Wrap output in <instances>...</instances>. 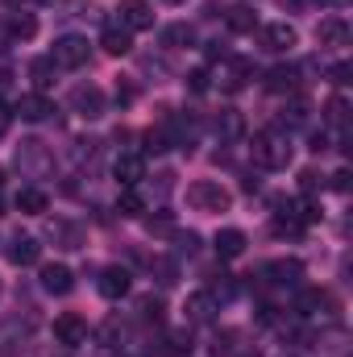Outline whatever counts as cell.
<instances>
[{"label":"cell","instance_id":"6da1fadb","mask_svg":"<svg viewBox=\"0 0 353 357\" xmlns=\"http://www.w3.org/2000/svg\"><path fill=\"white\" fill-rule=\"evenodd\" d=\"M250 158H254V167H262V171H283V167L291 162V142H287V133H274V129L254 133Z\"/></svg>","mask_w":353,"mask_h":357},{"label":"cell","instance_id":"7a4b0ae2","mask_svg":"<svg viewBox=\"0 0 353 357\" xmlns=\"http://www.w3.org/2000/svg\"><path fill=\"white\" fill-rule=\"evenodd\" d=\"M187 204H191L195 212H229L233 195H229V187H220V183H212V178H200V183L187 187Z\"/></svg>","mask_w":353,"mask_h":357},{"label":"cell","instance_id":"3957f363","mask_svg":"<svg viewBox=\"0 0 353 357\" xmlns=\"http://www.w3.org/2000/svg\"><path fill=\"white\" fill-rule=\"evenodd\" d=\"M91 46L88 38H80V33H67V38H59L54 42V50H50V63L54 67H63V71H80L84 63H88Z\"/></svg>","mask_w":353,"mask_h":357},{"label":"cell","instance_id":"277c9868","mask_svg":"<svg viewBox=\"0 0 353 357\" xmlns=\"http://www.w3.org/2000/svg\"><path fill=\"white\" fill-rule=\"evenodd\" d=\"M117 17H121V29H125V33L154 29V4H150V0H121V4H117Z\"/></svg>","mask_w":353,"mask_h":357},{"label":"cell","instance_id":"5b68a950","mask_svg":"<svg viewBox=\"0 0 353 357\" xmlns=\"http://www.w3.org/2000/svg\"><path fill=\"white\" fill-rule=\"evenodd\" d=\"M67 104H71V112H80L84 121H100V116H104V91L96 88V84H80V88H71Z\"/></svg>","mask_w":353,"mask_h":357},{"label":"cell","instance_id":"8992f818","mask_svg":"<svg viewBox=\"0 0 353 357\" xmlns=\"http://www.w3.org/2000/svg\"><path fill=\"white\" fill-rule=\"evenodd\" d=\"M54 341L67 345V349L84 345V341H88V320H84L80 312H63V316L54 320Z\"/></svg>","mask_w":353,"mask_h":357},{"label":"cell","instance_id":"52a82bcc","mask_svg":"<svg viewBox=\"0 0 353 357\" xmlns=\"http://www.w3.org/2000/svg\"><path fill=\"white\" fill-rule=\"evenodd\" d=\"M17 167H21L25 175H46V171L54 167V158L46 154L42 142H21V146H17Z\"/></svg>","mask_w":353,"mask_h":357},{"label":"cell","instance_id":"ba28073f","mask_svg":"<svg viewBox=\"0 0 353 357\" xmlns=\"http://www.w3.org/2000/svg\"><path fill=\"white\" fill-rule=\"evenodd\" d=\"M112 175H117L121 187H137V183L146 178V158H142V154H133V150H125V154H117Z\"/></svg>","mask_w":353,"mask_h":357},{"label":"cell","instance_id":"9c48e42d","mask_svg":"<svg viewBox=\"0 0 353 357\" xmlns=\"http://www.w3.org/2000/svg\"><path fill=\"white\" fill-rule=\"evenodd\" d=\"M295 42H299V33H295V25H287V21H274V25L262 29V50H270V54H283V50H291Z\"/></svg>","mask_w":353,"mask_h":357},{"label":"cell","instance_id":"30bf717a","mask_svg":"<svg viewBox=\"0 0 353 357\" xmlns=\"http://www.w3.org/2000/svg\"><path fill=\"white\" fill-rule=\"evenodd\" d=\"M129 278H133V274L125 266H104L100 270V295H104V299H125L129 287H133Z\"/></svg>","mask_w":353,"mask_h":357},{"label":"cell","instance_id":"8fae6325","mask_svg":"<svg viewBox=\"0 0 353 357\" xmlns=\"http://www.w3.org/2000/svg\"><path fill=\"white\" fill-rule=\"evenodd\" d=\"M183 312H187L191 324H208V320L220 312V303H216L212 291H195V295H187V307H183Z\"/></svg>","mask_w":353,"mask_h":357},{"label":"cell","instance_id":"7c38bea8","mask_svg":"<svg viewBox=\"0 0 353 357\" xmlns=\"http://www.w3.org/2000/svg\"><path fill=\"white\" fill-rule=\"evenodd\" d=\"M13 112H17L21 121H33V125H38V121H46V116L54 112V104H50L42 91H29V96H21V100H17V108H13Z\"/></svg>","mask_w":353,"mask_h":357},{"label":"cell","instance_id":"4fadbf2b","mask_svg":"<svg viewBox=\"0 0 353 357\" xmlns=\"http://www.w3.org/2000/svg\"><path fill=\"white\" fill-rule=\"evenodd\" d=\"M254 79V63L250 59H225V71H220V84L229 91H241Z\"/></svg>","mask_w":353,"mask_h":357},{"label":"cell","instance_id":"5bb4252c","mask_svg":"<svg viewBox=\"0 0 353 357\" xmlns=\"http://www.w3.org/2000/svg\"><path fill=\"white\" fill-rule=\"evenodd\" d=\"M316 38H320V46H350V21L345 17H324L320 21V29H316Z\"/></svg>","mask_w":353,"mask_h":357},{"label":"cell","instance_id":"9a60e30c","mask_svg":"<svg viewBox=\"0 0 353 357\" xmlns=\"http://www.w3.org/2000/svg\"><path fill=\"white\" fill-rule=\"evenodd\" d=\"M262 274L274 282V287H295V282L303 278V266H299L295 258H278V262H270Z\"/></svg>","mask_w":353,"mask_h":357},{"label":"cell","instance_id":"2e32d148","mask_svg":"<svg viewBox=\"0 0 353 357\" xmlns=\"http://www.w3.org/2000/svg\"><path fill=\"white\" fill-rule=\"evenodd\" d=\"M42 287L50 291V295H71V287H75V274L67 266H42Z\"/></svg>","mask_w":353,"mask_h":357},{"label":"cell","instance_id":"e0dca14e","mask_svg":"<svg viewBox=\"0 0 353 357\" xmlns=\"http://www.w3.org/2000/svg\"><path fill=\"white\" fill-rule=\"evenodd\" d=\"M38 258H42V245L33 237H13V245H8V262L13 266H33Z\"/></svg>","mask_w":353,"mask_h":357},{"label":"cell","instance_id":"ac0fdd59","mask_svg":"<svg viewBox=\"0 0 353 357\" xmlns=\"http://www.w3.org/2000/svg\"><path fill=\"white\" fill-rule=\"evenodd\" d=\"M295 307H299L303 316H320V312H329V307H333V295H329V291H320V287H308V291H299Z\"/></svg>","mask_w":353,"mask_h":357},{"label":"cell","instance_id":"d6986e66","mask_svg":"<svg viewBox=\"0 0 353 357\" xmlns=\"http://www.w3.org/2000/svg\"><path fill=\"white\" fill-rule=\"evenodd\" d=\"M266 88L278 91V96H291V91H299V67H274V71L266 75Z\"/></svg>","mask_w":353,"mask_h":357},{"label":"cell","instance_id":"ffe728a7","mask_svg":"<svg viewBox=\"0 0 353 357\" xmlns=\"http://www.w3.org/2000/svg\"><path fill=\"white\" fill-rule=\"evenodd\" d=\"M225 21H229L233 33H254V29H258V13H254L250 4H233V8L225 13Z\"/></svg>","mask_w":353,"mask_h":357},{"label":"cell","instance_id":"44dd1931","mask_svg":"<svg viewBox=\"0 0 353 357\" xmlns=\"http://www.w3.org/2000/svg\"><path fill=\"white\" fill-rule=\"evenodd\" d=\"M216 133H220V142H237V137L246 133L241 112H237V108H220V116H216Z\"/></svg>","mask_w":353,"mask_h":357},{"label":"cell","instance_id":"7402d4cb","mask_svg":"<svg viewBox=\"0 0 353 357\" xmlns=\"http://www.w3.org/2000/svg\"><path fill=\"white\" fill-rule=\"evenodd\" d=\"M216 254L220 258H241L246 254V233L241 229H220L216 233Z\"/></svg>","mask_w":353,"mask_h":357},{"label":"cell","instance_id":"603a6c76","mask_svg":"<svg viewBox=\"0 0 353 357\" xmlns=\"http://www.w3.org/2000/svg\"><path fill=\"white\" fill-rule=\"evenodd\" d=\"M46 204H50V199H46L42 187H21V191H17V208H21L25 216H42Z\"/></svg>","mask_w":353,"mask_h":357},{"label":"cell","instance_id":"cb8c5ba5","mask_svg":"<svg viewBox=\"0 0 353 357\" xmlns=\"http://www.w3.org/2000/svg\"><path fill=\"white\" fill-rule=\"evenodd\" d=\"M100 46H104V54H112V59H125V54L133 50V38H129L125 29H104Z\"/></svg>","mask_w":353,"mask_h":357},{"label":"cell","instance_id":"d4e9b609","mask_svg":"<svg viewBox=\"0 0 353 357\" xmlns=\"http://www.w3.org/2000/svg\"><path fill=\"white\" fill-rule=\"evenodd\" d=\"M4 29H8V42H29V38L38 33V21H33L29 13H17V17H13Z\"/></svg>","mask_w":353,"mask_h":357},{"label":"cell","instance_id":"484cf974","mask_svg":"<svg viewBox=\"0 0 353 357\" xmlns=\"http://www.w3.org/2000/svg\"><path fill=\"white\" fill-rule=\"evenodd\" d=\"M117 212H121V216H142V212H146V199L137 195V187H121V195H117Z\"/></svg>","mask_w":353,"mask_h":357},{"label":"cell","instance_id":"4316f807","mask_svg":"<svg viewBox=\"0 0 353 357\" xmlns=\"http://www.w3.org/2000/svg\"><path fill=\"white\" fill-rule=\"evenodd\" d=\"M191 42H195V29H191V25H183V21H179V25H167V29H163V46H191Z\"/></svg>","mask_w":353,"mask_h":357},{"label":"cell","instance_id":"83f0119b","mask_svg":"<svg viewBox=\"0 0 353 357\" xmlns=\"http://www.w3.org/2000/svg\"><path fill=\"white\" fill-rule=\"evenodd\" d=\"M270 229H274V237H299V233H303V225L291 216V208H287V212H278V216L270 220Z\"/></svg>","mask_w":353,"mask_h":357},{"label":"cell","instance_id":"f1b7e54d","mask_svg":"<svg viewBox=\"0 0 353 357\" xmlns=\"http://www.w3.org/2000/svg\"><path fill=\"white\" fill-rule=\"evenodd\" d=\"M29 79H33L38 88H50V84H54V63H50V59H33V63H29Z\"/></svg>","mask_w":353,"mask_h":357},{"label":"cell","instance_id":"f546056e","mask_svg":"<svg viewBox=\"0 0 353 357\" xmlns=\"http://www.w3.org/2000/svg\"><path fill=\"white\" fill-rule=\"evenodd\" d=\"M324 121H329V125H345V121H350V100H345V96H333V100L324 104Z\"/></svg>","mask_w":353,"mask_h":357},{"label":"cell","instance_id":"4dcf8cb0","mask_svg":"<svg viewBox=\"0 0 353 357\" xmlns=\"http://www.w3.org/2000/svg\"><path fill=\"white\" fill-rule=\"evenodd\" d=\"M187 88H191V91H208V88H212V75H208L204 67H195V71L187 75Z\"/></svg>","mask_w":353,"mask_h":357},{"label":"cell","instance_id":"1f68e13d","mask_svg":"<svg viewBox=\"0 0 353 357\" xmlns=\"http://www.w3.org/2000/svg\"><path fill=\"white\" fill-rule=\"evenodd\" d=\"M137 307H142V316H146V320H163V299H154V295H146V299H142Z\"/></svg>","mask_w":353,"mask_h":357},{"label":"cell","instance_id":"d6a6232c","mask_svg":"<svg viewBox=\"0 0 353 357\" xmlns=\"http://www.w3.org/2000/svg\"><path fill=\"white\" fill-rule=\"evenodd\" d=\"M329 75H333V84H337V88H345V84H350V75H353V67H350V63H337Z\"/></svg>","mask_w":353,"mask_h":357},{"label":"cell","instance_id":"836d02e7","mask_svg":"<svg viewBox=\"0 0 353 357\" xmlns=\"http://www.w3.org/2000/svg\"><path fill=\"white\" fill-rule=\"evenodd\" d=\"M299 187H303V191H308V195H312V191H316V187H324V178L316 175V171H303V175H299Z\"/></svg>","mask_w":353,"mask_h":357},{"label":"cell","instance_id":"e575fe53","mask_svg":"<svg viewBox=\"0 0 353 357\" xmlns=\"http://www.w3.org/2000/svg\"><path fill=\"white\" fill-rule=\"evenodd\" d=\"M8 121H13V112H8V104H4V100H0V137H4V133H8Z\"/></svg>","mask_w":353,"mask_h":357},{"label":"cell","instance_id":"d590c367","mask_svg":"<svg viewBox=\"0 0 353 357\" xmlns=\"http://www.w3.org/2000/svg\"><path fill=\"white\" fill-rule=\"evenodd\" d=\"M333 187H337V191H350V171H337V175H333Z\"/></svg>","mask_w":353,"mask_h":357},{"label":"cell","instance_id":"8d00e7d4","mask_svg":"<svg viewBox=\"0 0 353 357\" xmlns=\"http://www.w3.org/2000/svg\"><path fill=\"white\" fill-rule=\"evenodd\" d=\"M320 4H324V8H345L350 0H320Z\"/></svg>","mask_w":353,"mask_h":357},{"label":"cell","instance_id":"74e56055","mask_svg":"<svg viewBox=\"0 0 353 357\" xmlns=\"http://www.w3.org/2000/svg\"><path fill=\"white\" fill-rule=\"evenodd\" d=\"M0 183H4V167H0Z\"/></svg>","mask_w":353,"mask_h":357},{"label":"cell","instance_id":"f35d334b","mask_svg":"<svg viewBox=\"0 0 353 357\" xmlns=\"http://www.w3.org/2000/svg\"><path fill=\"white\" fill-rule=\"evenodd\" d=\"M167 4H183V0H167Z\"/></svg>","mask_w":353,"mask_h":357},{"label":"cell","instance_id":"ab89813d","mask_svg":"<svg viewBox=\"0 0 353 357\" xmlns=\"http://www.w3.org/2000/svg\"><path fill=\"white\" fill-rule=\"evenodd\" d=\"M246 357H258V354H246Z\"/></svg>","mask_w":353,"mask_h":357},{"label":"cell","instance_id":"60d3db41","mask_svg":"<svg viewBox=\"0 0 353 357\" xmlns=\"http://www.w3.org/2000/svg\"><path fill=\"white\" fill-rule=\"evenodd\" d=\"M38 4H46V0H38Z\"/></svg>","mask_w":353,"mask_h":357}]
</instances>
